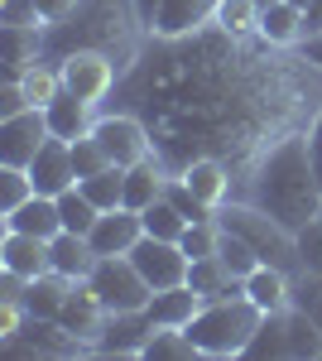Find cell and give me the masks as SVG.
<instances>
[{"mask_svg": "<svg viewBox=\"0 0 322 361\" xmlns=\"http://www.w3.org/2000/svg\"><path fill=\"white\" fill-rule=\"evenodd\" d=\"M216 255H221V265H226L231 275H241V279H250L255 270H260V265H265V260L255 255V246H250L245 236H236V231H226V226H221V241H216Z\"/></svg>", "mask_w": 322, "mask_h": 361, "instance_id": "30", "label": "cell"}, {"mask_svg": "<svg viewBox=\"0 0 322 361\" xmlns=\"http://www.w3.org/2000/svg\"><path fill=\"white\" fill-rule=\"evenodd\" d=\"M5 226H10V231H29V236H49V241H54L58 231H63V212H58V197L34 193L25 207L5 212Z\"/></svg>", "mask_w": 322, "mask_h": 361, "instance_id": "19", "label": "cell"}, {"mask_svg": "<svg viewBox=\"0 0 322 361\" xmlns=\"http://www.w3.org/2000/svg\"><path fill=\"white\" fill-rule=\"evenodd\" d=\"M140 217H144V236H159V241H183V231H188V217H183L168 197L149 202Z\"/></svg>", "mask_w": 322, "mask_h": 361, "instance_id": "29", "label": "cell"}, {"mask_svg": "<svg viewBox=\"0 0 322 361\" xmlns=\"http://www.w3.org/2000/svg\"><path fill=\"white\" fill-rule=\"evenodd\" d=\"M58 212H63V231H78V236H92V226L101 217V207L82 193L78 183H73L68 193H58Z\"/></svg>", "mask_w": 322, "mask_h": 361, "instance_id": "28", "label": "cell"}, {"mask_svg": "<svg viewBox=\"0 0 322 361\" xmlns=\"http://www.w3.org/2000/svg\"><path fill=\"white\" fill-rule=\"evenodd\" d=\"M313 34H322V0H313L303 10V39H313Z\"/></svg>", "mask_w": 322, "mask_h": 361, "instance_id": "41", "label": "cell"}, {"mask_svg": "<svg viewBox=\"0 0 322 361\" xmlns=\"http://www.w3.org/2000/svg\"><path fill=\"white\" fill-rule=\"evenodd\" d=\"M289 5H298V10H308V5H313V0H289Z\"/></svg>", "mask_w": 322, "mask_h": 361, "instance_id": "44", "label": "cell"}, {"mask_svg": "<svg viewBox=\"0 0 322 361\" xmlns=\"http://www.w3.org/2000/svg\"><path fill=\"white\" fill-rule=\"evenodd\" d=\"M140 236H144V217L135 207H111V212L97 217L87 241L97 246V255H130L140 246Z\"/></svg>", "mask_w": 322, "mask_h": 361, "instance_id": "11", "label": "cell"}, {"mask_svg": "<svg viewBox=\"0 0 322 361\" xmlns=\"http://www.w3.org/2000/svg\"><path fill=\"white\" fill-rule=\"evenodd\" d=\"M92 135L101 140L106 159L120 169H135V164H144V159H154V140H149V130L135 116H97Z\"/></svg>", "mask_w": 322, "mask_h": 361, "instance_id": "5", "label": "cell"}, {"mask_svg": "<svg viewBox=\"0 0 322 361\" xmlns=\"http://www.w3.org/2000/svg\"><path fill=\"white\" fill-rule=\"evenodd\" d=\"M303 58H308V63H313V68L322 73V34H313V39H303Z\"/></svg>", "mask_w": 322, "mask_h": 361, "instance_id": "42", "label": "cell"}, {"mask_svg": "<svg viewBox=\"0 0 322 361\" xmlns=\"http://www.w3.org/2000/svg\"><path fill=\"white\" fill-rule=\"evenodd\" d=\"M20 111H29L25 87L15 82V78H5V87H0V121H5V116H20Z\"/></svg>", "mask_w": 322, "mask_h": 361, "instance_id": "38", "label": "cell"}, {"mask_svg": "<svg viewBox=\"0 0 322 361\" xmlns=\"http://www.w3.org/2000/svg\"><path fill=\"white\" fill-rule=\"evenodd\" d=\"M298 265L303 275H322V217L298 231Z\"/></svg>", "mask_w": 322, "mask_h": 361, "instance_id": "36", "label": "cell"}, {"mask_svg": "<svg viewBox=\"0 0 322 361\" xmlns=\"http://www.w3.org/2000/svg\"><path fill=\"white\" fill-rule=\"evenodd\" d=\"M0 39H5V73L20 78L29 63L49 54V25H0Z\"/></svg>", "mask_w": 322, "mask_h": 361, "instance_id": "14", "label": "cell"}, {"mask_svg": "<svg viewBox=\"0 0 322 361\" xmlns=\"http://www.w3.org/2000/svg\"><path fill=\"white\" fill-rule=\"evenodd\" d=\"M87 284H92V294L106 304V313H140V308L154 299L149 279L135 270L130 255H101L97 270L87 275Z\"/></svg>", "mask_w": 322, "mask_h": 361, "instance_id": "3", "label": "cell"}, {"mask_svg": "<svg viewBox=\"0 0 322 361\" xmlns=\"http://www.w3.org/2000/svg\"><path fill=\"white\" fill-rule=\"evenodd\" d=\"M44 116H49V130H54L58 140H82V135H92V126H97V106L82 102V97H73L68 87L44 106Z\"/></svg>", "mask_w": 322, "mask_h": 361, "instance_id": "17", "label": "cell"}, {"mask_svg": "<svg viewBox=\"0 0 322 361\" xmlns=\"http://www.w3.org/2000/svg\"><path fill=\"white\" fill-rule=\"evenodd\" d=\"M245 202L265 207L269 217L284 222L289 231H303L308 222H318L322 217V183H318V169H313V154H308V130L303 135H284L255 164Z\"/></svg>", "mask_w": 322, "mask_h": 361, "instance_id": "1", "label": "cell"}, {"mask_svg": "<svg viewBox=\"0 0 322 361\" xmlns=\"http://www.w3.org/2000/svg\"><path fill=\"white\" fill-rule=\"evenodd\" d=\"M168 178H173V173H163L159 159H144V164L125 169V207L144 212L149 202H159V197L168 193Z\"/></svg>", "mask_w": 322, "mask_h": 361, "instance_id": "22", "label": "cell"}, {"mask_svg": "<svg viewBox=\"0 0 322 361\" xmlns=\"http://www.w3.org/2000/svg\"><path fill=\"white\" fill-rule=\"evenodd\" d=\"M0 270H10V275H20V279L49 275L54 270V241L5 226V236H0Z\"/></svg>", "mask_w": 322, "mask_h": 361, "instance_id": "9", "label": "cell"}, {"mask_svg": "<svg viewBox=\"0 0 322 361\" xmlns=\"http://www.w3.org/2000/svg\"><path fill=\"white\" fill-rule=\"evenodd\" d=\"M188 284L202 294V304H212V299H241V294H245V279L231 275V270L221 265V255H202V260H192V265H188Z\"/></svg>", "mask_w": 322, "mask_h": 361, "instance_id": "18", "label": "cell"}, {"mask_svg": "<svg viewBox=\"0 0 322 361\" xmlns=\"http://www.w3.org/2000/svg\"><path fill=\"white\" fill-rule=\"evenodd\" d=\"M245 299L260 308V313H284V308H294V275L289 270H279V265H260L255 275L245 279Z\"/></svg>", "mask_w": 322, "mask_h": 361, "instance_id": "15", "label": "cell"}, {"mask_svg": "<svg viewBox=\"0 0 322 361\" xmlns=\"http://www.w3.org/2000/svg\"><path fill=\"white\" fill-rule=\"evenodd\" d=\"M58 73H63V87L92 106L116 92V58L106 49H68L58 58Z\"/></svg>", "mask_w": 322, "mask_h": 361, "instance_id": "4", "label": "cell"}, {"mask_svg": "<svg viewBox=\"0 0 322 361\" xmlns=\"http://www.w3.org/2000/svg\"><path fill=\"white\" fill-rule=\"evenodd\" d=\"M34 193H39V188H34V173H29V169L0 164V217L15 212V207H25Z\"/></svg>", "mask_w": 322, "mask_h": 361, "instance_id": "32", "label": "cell"}, {"mask_svg": "<svg viewBox=\"0 0 322 361\" xmlns=\"http://www.w3.org/2000/svg\"><path fill=\"white\" fill-rule=\"evenodd\" d=\"M192 357H202V352L192 347V337L183 328H154L149 347H144V361H192Z\"/></svg>", "mask_w": 322, "mask_h": 361, "instance_id": "31", "label": "cell"}, {"mask_svg": "<svg viewBox=\"0 0 322 361\" xmlns=\"http://www.w3.org/2000/svg\"><path fill=\"white\" fill-rule=\"evenodd\" d=\"M34 5H39L44 25H63V20H73V15H78L82 0H34Z\"/></svg>", "mask_w": 322, "mask_h": 361, "instance_id": "39", "label": "cell"}, {"mask_svg": "<svg viewBox=\"0 0 322 361\" xmlns=\"http://www.w3.org/2000/svg\"><path fill=\"white\" fill-rule=\"evenodd\" d=\"M49 116L39 111V106H29L20 116H5L0 121V164H15V169H29L34 164V154L49 145Z\"/></svg>", "mask_w": 322, "mask_h": 361, "instance_id": "6", "label": "cell"}, {"mask_svg": "<svg viewBox=\"0 0 322 361\" xmlns=\"http://www.w3.org/2000/svg\"><path fill=\"white\" fill-rule=\"evenodd\" d=\"M135 270L149 279V289H173V284H188V250L178 241H159V236H140V246L130 250Z\"/></svg>", "mask_w": 322, "mask_h": 361, "instance_id": "7", "label": "cell"}, {"mask_svg": "<svg viewBox=\"0 0 322 361\" xmlns=\"http://www.w3.org/2000/svg\"><path fill=\"white\" fill-rule=\"evenodd\" d=\"M178 178H183V183H188V188L202 197L212 212L226 202V197H231V173H226V164H221V159H192Z\"/></svg>", "mask_w": 322, "mask_h": 361, "instance_id": "21", "label": "cell"}, {"mask_svg": "<svg viewBox=\"0 0 322 361\" xmlns=\"http://www.w3.org/2000/svg\"><path fill=\"white\" fill-rule=\"evenodd\" d=\"M197 308H202V294L192 284H173V289H154V299L144 304V313H149L154 328H188L197 318Z\"/></svg>", "mask_w": 322, "mask_h": 361, "instance_id": "16", "label": "cell"}, {"mask_svg": "<svg viewBox=\"0 0 322 361\" xmlns=\"http://www.w3.org/2000/svg\"><path fill=\"white\" fill-rule=\"evenodd\" d=\"M58 323H63L73 337H82L87 347L97 342L101 323H106V304L92 294V284H87V279H82V284H73V294H68V304H63V313H58Z\"/></svg>", "mask_w": 322, "mask_h": 361, "instance_id": "13", "label": "cell"}, {"mask_svg": "<svg viewBox=\"0 0 322 361\" xmlns=\"http://www.w3.org/2000/svg\"><path fill=\"white\" fill-rule=\"evenodd\" d=\"M294 308L322 328V275H294Z\"/></svg>", "mask_w": 322, "mask_h": 361, "instance_id": "35", "label": "cell"}, {"mask_svg": "<svg viewBox=\"0 0 322 361\" xmlns=\"http://www.w3.org/2000/svg\"><path fill=\"white\" fill-rule=\"evenodd\" d=\"M255 5H260V10H269V5H279V0H255Z\"/></svg>", "mask_w": 322, "mask_h": 361, "instance_id": "45", "label": "cell"}, {"mask_svg": "<svg viewBox=\"0 0 322 361\" xmlns=\"http://www.w3.org/2000/svg\"><path fill=\"white\" fill-rule=\"evenodd\" d=\"M135 10H140V20H144V29H149V20H154V10H159V0H135Z\"/></svg>", "mask_w": 322, "mask_h": 361, "instance_id": "43", "label": "cell"}, {"mask_svg": "<svg viewBox=\"0 0 322 361\" xmlns=\"http://www.w3.org/2000/svg\"><path fill=\"white\" fill-rule=\"evenodd\" d=\"M149 337H154V323H149L144 308L140 313H106L92 352H101V357H144Z\"/></svg>", "mask_w": 322, "mask_h": 361, "instance_id": "8", "label": "cell"}, {"mask_svg": "<svg viewBox=\"0 0 322 361\" xmlns=\"http://www.w3.org/2000/svg\"><path fill=\"white\" fill-rule=\"evenodd\" d=\"M216 5L221 0H159L154 20H149V34L154 39H192L216 20Z\"/></svg>", "mask_w": 322, "mask_h": 361, "instance_id": "10", "label": "cell"}, {"mask_svg": "<svg viewBox=\"0 0 322 361\" xmlns=\"http://www.w3.org/2000/svg\"><path fill=\"white\" fill-rule=\"evenodd\" d=\"M260 323H265V313L241 294V299H212V304H202L197 318L183 333L192 337V347L202 357H245L255 333H260Z\"/></svg>", "mask_w": 322, "mask_h": 361, "instance_id": "2", "label": "cell"}, {"mask_svg": "<svg viewBox=\"0 0 322 361\" xmlns=\"http://www.w3.org/2000/svg\"><path fill=\"white\" fill-rule=\"evenodd\" d=\"M78 188L92 197L101 212H111V207H125V169L111 164V169H101V173H92V178H82Z\"/></svg>", "mask_w": 322, "mask_h": 361, "instance_id": "27", "label": "cell"}, {"mask_svg": "<svg viewBox=\"0 0 322 361\" xmlns=\"http://www.w3.org/2000/svg\"><path fill=\"white\" fill-rule=\"evenodd\" d=\"M29 173H34V188H39V193H49V197L68 193V188L78 183V169H73V140L49 135V145L34 154Z\"/></svg>", "mask_w": 322, "mask_h": 361, "instance_id": "12", "label": "cell"}, {"mask_svg": "<svg viewBox=\"0 0 322 361\" xmlns=\"http://www.w3.org/2000/svg\"><path fill=\"white\" fill-rule=\"evenodd\" d=\"M284 347H289V357H322V328L308 313L289 308L284 313Z\"/></svg>", "mask_w": 322, "mask_h": 361, "instance_id": "26", "label": "cell"}, {"mask_svg": "<svg viewBox=\"0 0 322 361\" xmlns=\"http://www.w3.org/2000/svg\"><path fill=\"white\" fill-rule=\"evenodd\" d=\"M73 169H78V183H82V178H92V173H101V169H111V159H106V149H101V140H97V135L73 140Z\"/></svg>", "mask_w": 322, "mask_h": 361, "instance_id": "34", "label": "cell"}, {"mask_svg": "<svg viewBox=\"0 0 322 361\" xmlns=\"http://www.w3.org/2000/svg\"><path fill=\"white\" fill-rule=\"evenodd\" d=\"M73 284H78V279H63L58 270H49V275H39V279H29L25 308L34 313V318H58V313H63V304H68V294H73Z\"/></svg>", "mask_w": 322, "mask_h": 361, "instance_id": "24", "label": "cell"}, {"mask_svg": "<svg viewBox=\"0 0 322 361\" xmlns=\"http://www.w3.org/2000/svg\"><path fill=\"white\" fill-rule=\"evenodd\" d=\"M260 39H265L269 49H294V44H303V10L289 5V0L260 10Z\"/></svg>", "mask_w": 322, "mask_h": 361, "instance_id": "23", "label": "cell"}, {"mask_svg": "<svg viewBox=\"0 0 322 361\" xmlns=\"http://www.w3.org/2000/svg\"><path fill=\"white\" fill-rule=\"evenodd\" d=\"M97 260H101V255H97V246H92L87 236H78V231H58L54 236V270L63 279H78L82 284V279L97 270Z\"/></svg>", "mask_w": 322, "mask_h": 361, "instance_id": "20", "label": "cell"}, {"mask_svg": "<svg viewBox=\"0 0 322 361\" xmlns=\"http://www.w3.org/2000/svg\"><path fill=\"white\" fill-rule=\"evenodd\" d=\"M216 241H221V222L207 217V222H188L178 246L188 250V260H202V255H216Z\"/></svg>", "mask_w": 322, "mask_h": 361, "instance_id": "33", "label": "cell"}, {"mask_svg": "<svg viewBox=\"0 0 322 361\" xmlns=\"http://www.w3.org/2000/svg\"><path fill=\"white\" fill-rule=\"evenodd\" d=\"M212 29H216V34H226V39L260 34V5H255V0H221V5H216Z\"/></svg>", "mask_w": 322, "mask_h": 361, "instance_id": "25", "label": "cell"}, {"mask_svg": "<svg viewBox=\"0 0 322 361\" xmlns=\"http://www.w3.org/2000/svg\"><path fill=\"white\" fill-rule=\"evenodd\" d=\"M0 25H44L34 0H0Z\"/></svg>", "mask_w": 322, "mask_h": 361, "instance_id": "37", "label": "cell"}, {"mask_svg": "<svg viewBox=\"0 0 322 361\" xmlns=\"http://www.w3.org/2000/svg\"><path fill=\"white\" fill-rule=\"evenodd\" d=\"M308 154H313V169H318V183H322V106L308 121Z\"/></svg>", "mask_w": 322, "mask_h": 361, "instance_id": "40", "label": "cell"}]
</instances>
